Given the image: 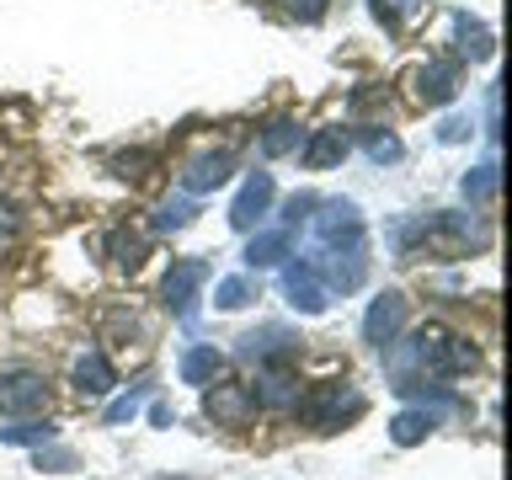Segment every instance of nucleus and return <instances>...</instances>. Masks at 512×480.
I'll return each mask as SVG.
<instances>
[{
    "mask_svg": "<svg viewBox=\"0 0 512 480\" xmlns=\"http://www.w3.org/2000/svg\"><path fill=\"white\" fill-rule=\"evenodd\" d=\"M288 230H262V235H251V246H246V267H278L283 256H288Z\"/></svg>",
    "mask_w": 512,
    "mask_h": 480,
    "instance_id": "nucleus-14",
    "label": "nucleus"
},
{
    "mask_svg": "<svg viewBox=\"0 0 512 480\" xmlns=\"http://www.w3.org/2000/svg\"><path fill=\"white\" fill-rule=\"evenodd\" d=\"M203 411L214 416L219 427H246L256 416V395H251V384H214L203 400Z\"/></svg>",
    "mask_w": 512,
    "mask_h": 480,
    "instance_id": "nucleus-5",
    "label": "nucleus"
},
{
    "mask_svg": "<svg viewBox=\"0 0 512 480\" xmlns=\"http://www.w3.org/2000/svg\"><path fill=\"white\" fill-rule=\"evenodd\" d=\"M342 155H347V134H342V128H315V139L304 144V166H310V171H326Z\"/></svg>",
    "mask_w": 512,
    "mask_h": 480,
    "instance_id": "nucleus-12",
    "label": "nucleus"
},
{
    "mask_svg": "<svg viewBox=\"0 0 512 480\" xmlns=\"http://www.w3.org/2000/svg\"><path fill=\"white\" fill-rule=\"evenodd\" d=\"M48 438H54V427H38V422H27V427H0V443H27V448H43Z\"/></svg>",
    "mask_w": 512,
    "mask_h": 480,
    "instance_id": "nucleus-26",
    "label": "nucleus"
},
{
    "mask_svg": "<svg viewBox=\"0 0 512 480\" xmlns=\"http://www.w3.org/2000/svg\"><path fill=\"white\" fill-rule=\"evenodd\" d=\"M144 390H150V384H139L134 395L112 400V406H107V427H123V422H134V416H139V406H144Z\"/></svg>",
    "mask_w": 512,
    "mask_h": 480,
    "instance_id": "nucleus-25",
    "label": "nucleus"
},
{
    "mask_svg": "<svg viewBox=\"0 0 512 480\" xmlns=\"http://www.w3.org/2000/svg\"><path fill=\"white\" fill-rule=\"evenodd\" d=\"M251 395H256V406H267V411H294L304 390H299V379L294 374H283V363H272V374H262L251 384Z\"/></svg>",
    "mask_w": 512,
    "mask_h": 480,
    "instance_id": "nucleus-11",
    "label": "nucleus"
},
{
    "mask_svg": "<svg viewBox=\"0 0 512 480\" xmlns=\"http://www.w3.org/2000/svg\"><path fill=\"white\" fill-rule=\"evenodd\" d=\"M438 139H443V144H459V139H470V123H464V118H448V123L438 128Z\"/></svg>",
    "mask_w": 512,
    "mask_h": 480,
    "instance_id": "nucleus-30",
    "label": "nucleus"
},
{
    "mask_svg": "<svg viewBox=\"0 0 512 480\" xmlns=\"http://www.w3.org/2000/svg\"><path fill=\"white\" fill-rule=\"evenodd\" d=\"M192 214H198V203H192V198H166V203L155 208V219H150V224H155L160 235H166V230H187Z\"/></svg>",
    "mask_w": 512,
    "mask_h": 480,
    "instance_id": "nucleus-19",
    "label": "nucleus"
},
{
    "mask_svg": "<svg viewBox=\"0 0 512 480\" xmlns=\"http://www.w3.org/2000/svg\"><path fill=\"white\" fill-rule=\"evenodd\" d=\"M38 464H43V470H70L75 454H64V448H48V454H43V448H38Z\"/></svg>",
    "mask_w": 512,
    "mask_h": 480,
    "instance_id": "nucleus-29",
    "label": "nucleus"
},
{
    "mask_svg": "<svg viewBox=\"0 0 512 480\" xmlns=\"http://www.w3.org/2000/svg\"><path fill=\"white\" fill-rule=\"evenodd\" d=\"M112 384H118V374H112V363L102 352H86V358L75 363V390L80 395H107Z\"/></svg>",
    "mask_w": 512,
    "mask_h": 480,
    "instance_id": "nucleus-13",
    "label": "nucleus"
},
{
    "mask_svg": "<svg viewBox=\"0 0 512 480\" xmlns=\"http://www.w3.org/2000/svg\"><path fill=\"white\" fill-rule=\"evenodd\" d=\"M256 299V278H224L214 288V304L219 310H246V304Z\"/></svg>",
    "mask_w": 512,
    "mask_h": 480,
    "instance_id": "nucleus-20",
    "label": "nucleus"
},
{
    "mask_svg": "<svg viewBox=\"0 0 512 480\" xmlns=\"http://www.w3.org/2000/svg\"><path fill=\"white\" fill-rule=\"evenodd\" d=\"M288 11L299 16V22H320V16H326V0H283Z\"/></svg>",
    "mask_w": 512,
    "mask_h": 480,
    "instance_id": "nucleus-28",
    "label": "nucleus"
},
{
    "mask_svg": "<svg viewBox=\"0 0 512 480\" xmlns=\"http://www.w3.org/2000/svg\"><path fill=\"white\" fill-rule=\"evenodd\" d=\"M150 416H155V427H171V422H176V411H171V406H155Z\"/></svg>",
    "mask_w": 512,
    "mask_h": 480,
    "instance_id": "nucleus-31",
    "label": "nucleus"
},
{
    "mask_svg": "<svg viewBox=\"0 0 512 480\" xmlns=\"http://www.w3.org/2000/svg\"><path fill=\"white\" fill-rule=\"evenodd\" d=\"M267 203H272V176H267V171L246 176L240 198L230 203V224H235V230H256V224H262V214H267Z\"/></svg>",
    "mask_w": 512,
    "mask_h": 480,
    "instance_id": "nucleus-9",
    "label": "nucleus"
},
{
    "mask_svg": "<svg viewBox=\"0 0 512 480\" xmlns=\"http://www.w3.org/2000/svg\"><path fill=\"white\" fill-rule=\"evenodd\" d=\"M363 150H368V160H379V166H390V160H400V139L395 134H363Z\"/></svg>",
    "mask_w": 512,
    "mask_h": 480,
    "instance_id": "nucleus-24",
    "label": "nucleus"
},
{
    "mask_svg": "<svg viewBox=\"0 0 512 480\" xmlns=\"http://www.w3.org/2000/svg\"><path fill=\"white\" fill-rule=\"evenodd\" d=\"M400 326H406V299H400V294H379L374 304H368V315H363V342L390 347Z\"/></svg>",
    "mask_w": 512,
    "mask_h": 480,
    "instance_id": "nucleus-7",
    "label": "nucleus"
},
{
    "mask_svg": "<svg viewBox=\"0 0 512 480\" xmlns=\"http://www.w3.org/2000/svg\"><path fill=\"white\" fill-rule=\"evenodd\" d=\"M352 416H363V395L347 390V384H326V390L315 395V406H310V427L336 432L342 422H352Z\"/></svg>",
    "mask_w": 512,
    "mask_h": 480,
    "instance_id": "nucleus-4",
    "label": "nucleus"
},
{
    "mask_svg": "<svg viewBox=\"0 0 512 480\" xmlns=\"http://www.w3.org/2000/svg\"><path fill=\"white\" fill-rule=\"evenodd\" d=\"M432 422H438L432 411H400L395 422H390V438H395L400 448H411V443H422L427 432H432Z\"/></svg>",
    "mask_w": 512,
    "mask_h": 480,
    "instance_id": "nucleus-18",
    "label": "nucleus"
},
{
    "mask_svg": "<svg viewBox=\"0 0 512 480\" xmlns=\"http://www.w3.org/2000/svg\"><path fill=\"white\" fill-rule=\"evenodd\" d=\"M310 208H315V198H310V192H299V198H288V203H283V230H294L299 219H310Z\"/></svg>",
    "mask_w": 512,
    "mask_h": 480,
    "instance_id": "nucleus-27",
    "label": "nucleus"
},
{
    "mask_svg": "<svg viewBox=\"0 0 512 480\" xmlns=\"http://www.w3.org/2000/svg\"><path fill=\"white\" fill-rule=\"evenodd\" d=\"M203 278H208V262H203V256H187V262H176V267L166 272V283H160V299H166V310L182 315V320H192V304H198Z\"/></svg>",
    "mask_w": 512,
    "mask_h": 480,
    "instance_id": "nucleus-1",
    "label": "nucleus"
},
{
    "mask_svg": "<svg viewBox=\"0 0 512 480\" xmlns=\"http://www.w3.org/2000/svg\"><path fill=\"white\" fill-rule=\"evenodd\" d=\"M283 294H288V304H294L299 315H320V310H326V299H331L310 262H288L283 267Z\"/></svg>",
    "mask_w": 512,
    "mask_h": 480,
    "instance_id": "nucleus-6",
    "label": "nucleus"
},
{
    "mask_svg": "<svg viewBox=\"0 0 512 480\" xmlns=\"http://www.w3.org/2000/svg\"><path fill=\"white\" fill-rule=\"evenodd\" d=\"M43 400H48L43 374H6V379H0V411H6V416L43 411Z\"/></svg>",
    "mask_w": 512,
    "mask_h": 480,
    "instance_id": "nucleus-10",
    "label": "nucleus"
},
{
    "mask_svg": "<svg viewBox=\"0 0 512 480\" xmlns=\"http://www.w3.org/2000/svg\"><path fill=\"white\" fill-rule=\"evenodd\" d=\"M230 171H235V155H230V150H208V155H198V160L182 171V192H187V198L214 192V187L230 182Z\"/></svg>",
    "mask_w": 512,
    "mask_h": 480,
    "instance_id": "nucleus-8",
    "label": "nucleus"
},
{
    "mask_svg": "<svg viewBox=\"0 0 512 480\" xmlns=\"http://www.w3.org/2000/svg\"><path fill=\"white\" fill-rule=\"evenodd\" d=\"M374 16L384 27H406V22L422 16V0H374Z\"/></svg>",
    "mask_w": 512,
    "mask_h": 480,
    "instance_id": "nucleus-21",
    "label": "nucleus"
},
{
    "mask_svg": "<svg viewBox=\"0 0 512 480\" xmlns=\"http://www.w3.org/2000/svg\"><path fill=\"white\" fill-rule=\"evenodd\" d=\"M315 235H320V246H347V251H358V246H363V214H358L352 203L331 198V203H320V214H315Z\"/></svg>",
    "mask_w": 512,
    "mask_h": 480,
    "instance_id": "nucleus-2",
    "label": "nucleus"
},
{
    "mask_svg": "<svg viewBox=\"0 0 512 480\" xmlns=\"http://www.w3.org/2000/svg\"><path fill=\"white\" fill-rule=\"evenodd\" d=\"M454 32H459V59H491V32L470 22V16H454Z\"/></svg>",
    "mask_w": 512,
    "mask_h": 480,
    "instance_id": "nucleus-17",
    "label": "nucleus"
},
{
    "mask_svg": "<svg viewBox=\"0 0 512 480\" xmlns=\"http://www.w3.org/2000/svg\"><path fill=\"white\" fill-rule=\"evenodd\" d=\"M411 96H416V102H427V107L454 102V96H459V59H432V64H422V70L411 75Z\"/></svg>",
    "mask_w": 512,
    "mask_h": 480,
    "instance_id": "nucleus-3",
    "label": "nucleus"
},
{
    "mask_svg": "<svg viewBox=\"0 0 512 480\" xmlns=\"http://www.w3.org/2000/svg\"><path fill=\"white\" fill-rule=\"evenodd\" d=\"M491 192H496V166L486 160V166H475L470 176H464V198L480 203V198H491Z\"/></svg>",
    "mask_w": 512,
    "mask_h": 480,
    "instance_id": "nucleus-23",
    "label": "nucleus"
},
{
    "mask_svg": "<svg viewBox=\"0 0 512 480\" xmlns=\"http://www.w3.org/2000/svg\"><path fill=\"white\" fill-rule=\"evenodd\" d=\"M107 251H112V262H118L123 272H139L144 256H150V240L134 235V230H112L107 235Z\"/></svg>",
    "mask_w": 512,
    "mask_h": 480,
    "instance_id": "nucleus-16",
    "label": "nucleus"
},
{
    "mask_svg": "<svg viewBox=\"0 0 512 480\" xmlns=\"http://www.w3.org/2000/svg\"><path fill=\"white\" fill-rule=\"evenodd\" d=\"M288 150H299V123H267V134H262V155H288Z\"/></svg>",
    "mask_w": 512,
    "mask_h": 480,
    "instance_id": "nucleus-22",
    "label": "nucleus"
},
{
    "mask_svg": "<svg viewBox=\"0 0 512 480\" xmlns=\"http://www.w3.org/2000/svg\"><path fill=\"white\" fill-rule=\"evenodd\" d=\"M224 374V352H214V347H187L182 352V379L187 384H214Z\"/></svg>",
    "mask_w": 512,
    "mask_h": 480,
    "instance_id": "nucleus-15",
    "label": "nucleus"
}]
</instances>
